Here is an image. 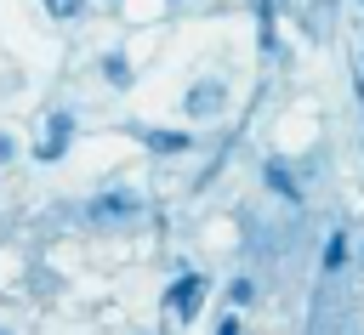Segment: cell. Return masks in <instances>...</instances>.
Returning <instances> with one entry per match:
<instances>
[{"instance_id": "1", "label": "cell", "mask_w": 364, "mask_h": 335, "mask_svg": "<svg viewBox=\"0 0 364 335\" xmlns=\"http://www.w3.org/2000/svg\"><path fill=\"white\" fill-rule=\"evenodd\" d=\"M136 210H142L136 187H108V193H97V199L85 204V216H91L97 227H119V221H136Z\"/></svg>"}, {"instance_id": "2", "label": "cell", "mask_w": 364, "mask_h": 335, "mask_svg": "<svg viewBox=\"0 0 364 335\" xmlns=\"http://www.w3.org/2000/svg\"><path fill=\"white\" fill-rule=\"evenodd\" d=\"M199 301H205V273H193V267H176V284L165 290V312H171L176 324H188V318L199 312Z\"/></svg>"}, {"instance_id": "3", "label": "cell", "mask_w": 364, "mask_h": 335, "mask_svg": "<svg viewBox=\"0 0 364 335\" xmlns=\"http://www.w3.org/2000/svg\"><path fill=\"white\" fill-rule=\"evenodd\" d=\"M222 108H228V85H222V79H199V85L182 97V114H188V119H216Z\"/></svg>"}, {"instance_id": "4", "label": "cell", "mask_w": 364, "mask_h": 335, "mask_svg": "<svg viewBox=\"0 0 364 335\" xmlns=\"http://www.w3.org/2000/svg\"><path fill=\"white\" fill-rule=\"evenodd\" d=\"M68 136H74V114H51V119H46V136L34 142V159H40V165L63 159V153H68Z\"/></svg>"}, {"instance_id": "5", "label": "cell", "mask_w": 364, "mask_h": 335, "mask_svg": "<svg viewBox=\"0 0 364 335\" xmlns=\"http://www.w3.org/2000/svg\"><path fill=\"white\" fill-rule=\"evenodd\" d=\"M136 136H142V148H154V153H188V148H193V136H188V131H159V125H142Z\"/></svg>"}, {"instance_id": "6", "label": "cell", "mask_w": 364, "mask_h": 335, "mask_svg": "<svg viewBox=\"0 0 364 335\" xmlns=\"http://www.w3.org/2000/svg\"><path fill=\"white\" fill-rule=\"evenodd\" d=\"M262 182H267V193H279V199H290V204L301 199V187L290 182V170H284V165H273V159L262 165Z\"/></svg>"}, {"instance_id": "7", "label": "cell", "mask_w": 364, "mask_h": 335, "mask_svg": "<svg viewBox=\"0 0 364 335\" xmlns=\"http://www.w3.org/2000/svg\"><path fill=\"white\" fill-rule=\"evenodd\" d=\"M102 74H108L114 85H131V62H125L119 51H108V57H102Z\"/></svg>"}, {"instance_id": "8", "label": "cell", "mask_w": 364, "mask_h": 335, "mask_svg": "<svg viewBox=\"0 0 364 335\" xmlns=\"http://www.w3.org/2000/svg\"><path fill=\"white\" fill-rule=\"evenodd\" d=\"M46 11H51V17H80L85 0H46Z\"/></svg>"}, {"instance_id": "9", "label": "cell", "mask_w": 364, "mask_h": 335, "mask_svg": "<svg viewBox=\"0 0 364 335\" xmlns=\"http://www.w3.org/2000/svg\"><path fill=\"white\" fill-rule=\"evenodd\" d=\"M341 256H347V238H341V233H336V238H330V250H324V267H330V273H336V267H341Z\"/></svg>"}, {"instance_id": "10", "label": "cell", "mask_w": 364, "mask_h": 335, "mask_svg": "<svg viewBox=\"0 0 364 335\" xmlns=\"http://www.w3.org/2000/svg\"><path fill=\"white\" fill-rule=\"evenodd\" d=\"M11 153H17V142H11L6 131H0V165H11Z\"/></svg>"}, {"instance_id": "11", "label": "cell", "mask_w": 364, "mask_h": 335, "mask_svg": "<svg viewBox=\"0 0 364 335\" xmlns=\"http://www.w3.org/2000/svg\"><path fill=\"white\" fill-rule=\"evenodd\" d=\"M216 335H239V318H233V312H228V318H222V329H216Z\"/></svg>"}, {"instance_id": "12", "label": "cell", "mask_w": 364, "mask_h": 335, "mask_svg": "<svg viewBox=\"0 0 364 335\" xmlns=\"http://www.w3.org/2000/svg\"><path fill=\"white\" fill-rule=\"evenodd\" d=\"M358 74H364V57H358Z\"/></svg>"}, {"instance_id": "13", "label": "cell", "mask_w": 364, "mask_h": 335, "mask_svg": "<svg viewBox=\"0 0 364 335\" xmlns=\"http://www.w3.org/2000/svg\"><path fill=\"white\" fill-rule=\"evenodd\" d=\"M0 335H11V329H0Z\"/></svg>"}, {"instance_id": "14", "label": "cell", "mask_w": 364, "mask_h": 335, "mask_svg": "<svg viewBox=\"0 0 364 335\" xmlns=\"http://www.w3.org/2000/svg\"><path fill=\"white\" fill-rule=\"evenodd\" d=\"M358 6H364V0H358Z\"/></svg>"}]
</instances>
